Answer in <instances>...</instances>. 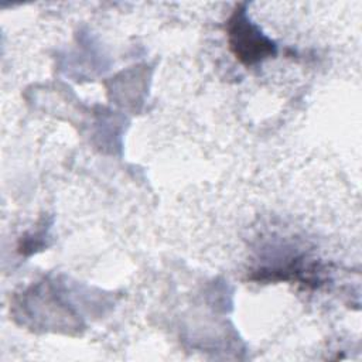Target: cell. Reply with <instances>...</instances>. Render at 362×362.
I'll use <instances>...</instances> for the list:
<instances>
[{
    "label": "cell",
    "instance_id": "6da1fadb",
    "mask_svg": "<svg viewBox=\"0 0 362 362\" xmlns=\"http://www.w3.org/2000/svg\"><path fill=\"white\" fill-rule=\"evenodd\" d=\"M228 40L233 55L245 65H253L276 54V44L249 21L243 10L236 8L229 18Z\"/></svg>",
    "mask_w": 362,
    "mask_h": 362
}]
</instances>
